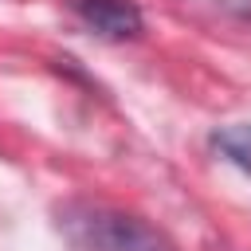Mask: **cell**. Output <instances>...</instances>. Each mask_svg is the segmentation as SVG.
<instances>
[{"mask_svg": "<svg viewBox=\"0 0 251 251\" xmlns=\"http://www.w3.org/2000/svg\"><path fill=\"white\" fill-rule=\"evenodd\" d=\"M59 231L75 251H173V243L141 216L90 200L63 204Z\"/></svg>", "mask_w": 251, "mask_h": 251, "instance_id": "1", "label": "cell"}, {"mask_svg": "<svg viewBox=\"0 0 251 251\" xmlns=\"http://www.w3.org/2000/svg\"><path fill=\"white\" fill-rule=\"evenodd\" d=\"M75 12L90 31H98L102 39H114V43L141 35V27H145L141 8L133 0H75Z\"/></svg>", "mask_w": 251, "mask_h": 251, "instance_id": "2", "label": "cell"}, {"mask_svg": "<svg viewBox=\"0 0 251 251\" xmlns=\"http://www.w3.org/2000/svg\"><path fill=\"white\" fill-rule=\"evenodd\" d=\"M212 149H216L227 165H235L239 173H247V176H251V122L220 126V129L212 133Z\"/></svg>", "mask_w": 251, "mask_h": 251, "instance_id": "3", "label": "cell"}]
</instances>
